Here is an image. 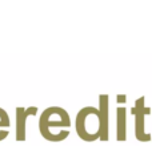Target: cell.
Here are the masks:
<instances>
[{"label": "cell", "mask_w": 152, "mask_h": 146, "mask_svg": "<svg viewBox=\"0 0 152 146\" xmlns=\"http://www.w3.org/2000/svg\"><path fill=\"white\" fill-rule=\"evenodd\" d=\"M31 113H36V108H32V109H23V108H18L16 109V114H18V128H16V139L18 141H23L26 138V120L28 117V114Z\"/></svg>", "instance_id": "obj_3"}, {"label": "cell", "mask_w": 152, "mask_h": 146, "mask_svg": "<svg viewBox=\"0 0 152 146\" xmlns=\"http://www.w3.org/2000/svg\"><path fill=\"white\" fill-rule=\"evenodd\" d=\"M71 121H69L68 113L64 109L58 106H51L43 112L42 117L39 121V128L40 133L48 141H61L67 136L60 134L58 132V129L60 128H69Z\"/></svg>", "instance_id": "obj_1"}, {"label": "cell", "mask_w": 152, "mask_h": 146, "mask_svg": "<svg viewBox=\"0 0 152 146\" xmlns=\"http://www.w3.org/2000/svg\"><path fill=\"white\" fill-rule=\"evenodd\" d=\"M10 118H8L7 113L0 108V141L4 139L8 136V130L7 128H10Z\"/></svg>", "instance_id": "obj_4"}, {"label": "cell", "mask_w": 152, "mask_h": 146, "mask_svg": "<svg viewBox=\"0 0 152 146\" xmlns=\"http://www.w3.org/2000/svg\"><path fill=\"white\" fill-rule=\"evenodd\" d=\"M102 117H100L99 112L94 108H84L79 112L77 118H76V130L77 134L83 139H86L87 133H88V126H92V130L99 137L100 130H102V122H100Z\"/></svg>", "instance_id": "obj_2"}]
</instances>
